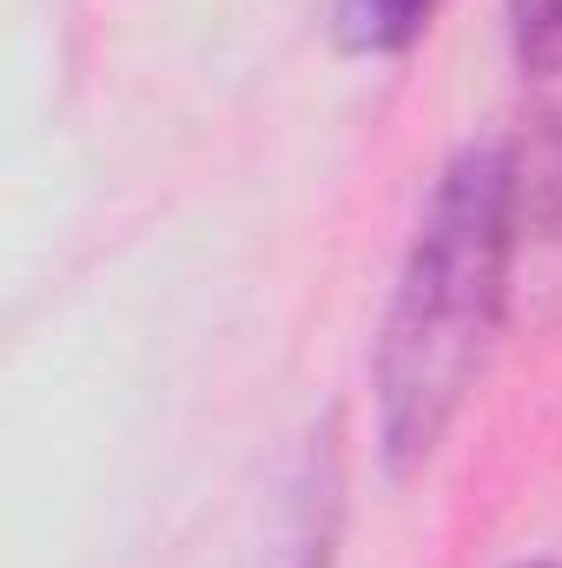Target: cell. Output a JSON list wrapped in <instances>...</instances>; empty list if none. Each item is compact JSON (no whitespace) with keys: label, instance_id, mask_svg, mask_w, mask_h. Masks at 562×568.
<instances>
[{"label":"cell","instance_id":"6da1fadb","mask_svg":"<svg viewBox=\"0 0 562 568\" xmlns=\"http://www.w3.org/2000/svg\"><path fill=\"white\" fill-rule=\"evenodd\" d=\"M523 225V172L503 140L463 145L423 205L411 252L398 265L378 357H371V404H378V456L384 476H418L463 417L516 272Z\"/></svg>","mask_w":562,"mask_h":568},{"label":"cell","instance_id":"7a4b0ae2","mask_svg":"<svg viewBox=\"0 0 562 568\" xmlns=\"http://www.w3.org/2000/svg\"><path fill=\"white\" fill-rule=\"evenodd\" d=\"M338 523H344V449H338V417H324V429H311L304 449L291 456L259 568H331Z\"/></svg>","mask_w":562,"mask_h":568},{"label":"cell","instance_id":"3957f363","mask_svg":"<svg viewBox=\"0 0 562 568\" xmlns=\"http://www.w3.org/2000/svg\"><path fill=\"white\" fill-rule=\"evenodd\" d=\"M436 0H338V33L351 53H404L430 27Z\"/></svg>","mask_w":562,"mask_h":568},{"label":"cell","instance_id":"277c9868","mask_svg":"<svg viewBox=\"0 0 562 568\" xmlns=\"http://www.w3.org/2000/svg\"><path fill=\"white\" fill-rule=\"evenodd\" d=\"M510 47L523 73H562V0H510Z\"/></svg>","mask_w":562,"mask_h":568},{"label":"cell","instance_id":"5b68a950","mask_svg":"<svg viewBox=\"0 0 562 568\" xmlns=\"http://www.w3.org/2000/svg\"><path fill=\"white\" fill-rule=\"evenodd\" d=\"M516 568H556V562H516Z\"/></svg>","mask_w":562,"mask_h":568}]
</instances>
